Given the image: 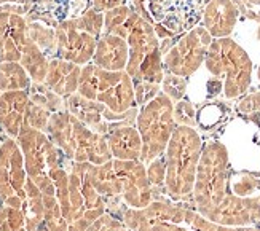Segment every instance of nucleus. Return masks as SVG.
<instances>
[{
    "mask_svg": "<svg viewBox=\"0 0 260 231\" xmlns=\"http://www.w3.org/2000/svg\"><path fill=\"white\" fill-rule=\"evenodd\" d=\"M121 218L131 231H260L255 226L220 225L184 206L152 201L144 209L121 207Z\"/></svg>",
    "mask_w": 260,
    "mask_h": 231,
    "instance_id": "f257e3e1",
    "label": "nucleus"
},
{
    "mask_svg": "<svg viewBox=\"0 0 260 231\" xmlns=\"http://www.w3.org/2000/svg\"><path fill=\"white\" fill-rule=\"evenodd\" d=\"M45 133L74 163L99 166L112 159L107 137L89 129L69 110L54 112Z\"/></svg>",
    "mask_w": 260,
    "mask_h": 231,
    "instance_id": "f03ea898",
    "label": "nucleus"
},
{
    "mask_svg": "<svg viewBox=\"0 0 260 231\" xmlns=\"http://www.w3.org/2000/svg\"><path fill=\"white\" fill-rule=\"evenodd\" d=\"M201 136L191 126H176L166 152L165 188L173 201H185L193 194L197 169L203 152Z\"/></svg>",
    "mask_w": 260,
    "mask_h": 231,
    "instance_id": "7ed1b4c3",
    "label": "nucleus"
},
{
    "mask_svg": "<svg viewBox=\"0 0 260 231\" xmlns=\"http://www.w3.org/2000/svg\"><path fill=\"white\" fill-rule=\"evenodd\" d=\"M230 158L222 142H209L203 147L193 187V203L197 211L206 218L217 209L229 194Z\"/></svg>",
    "mask_w": 260,
    "mask_h": 231,
    "instance_id": "20e7f679",
    "label": "nucleus"
},
{
    "mask_svg": "<svg viewBox=\"0 0 260 231\" xmlns=\"http://www.w3.org/2000/svg\"><path fill=\"white\" fill-rule=\"evenodd\" d=\"M131 7L150 22L160 40L182 37L203 21V0H131Z\"/></svg>",
    "mask_w": 260,
    "mask_h": 231,
    "instance_id": "39448f33",
    "label": "nucleus"
},
{
    "mask_svg": "<svg viewBox=\"0 0 260 231\" xmlns=\"http://www.w3.org/2000/svg\"><path fill=\"white\" fill-rule=\"evenodd\" d=\"M78 94L103 104L114 113H126L138 106L134 80L126 71L112 72L94 64L82 69Z\"/></svg>",
    "mask_w": 260,
    "mask_h": 231,
    "instance_id": "423d86ee",
    "label": "nucleus"
},
{
    "mask_svg": "<svg viewBox=\"0 0 260 231\" xmlns=\"http://www.w3.org/2000/svg\"><path fill=\"white\" fill-rule=\"evenodd\" d=\"M125 40L129 45V61L126 72L134 82H149L161 85L163 56L161 45L155 29L138 11L126 30Z\"/></svg>",
    "mask_w": 260,
    "mask_h": 231,
    "instance_id": "0eeeda50",
    "label": "nucleus"
},
{
    "mask_svg": "<svg viewBox=\"0 0 260 231\" xmlns=\"http://www.w3.org/2000/svg\"><path fill=\"white\" fill-rule=\"evenodd\" d=\"M205 65L216 78H223L225 97H238L251 86L252 61L249 54L230 37L212 40L205 57Z\"/></svg>",
    "mask_w": 260,
    "mask_h": 231,
    "instance_id": "6e6552de",
    "label": "nucleus"
},
{
    "mask_svg": "<svg viewBox=\"0 0 260 231\" xmlns=\"http://www.w3.org/2000/svg\"><path fill=\"white\" fill-rule=\"evenodd\" d=\"M136 128L142 139L141 161L144 164L150 163L156 156L165 155L176 129L174 102L171 97L161 91L150 102L142 106L136 118Z\"/></svg>",
    "mask_w": 260,
    "mask_h": 231,
    "instance_id": "1a4fd4ad",
    "label": "nucleus"
},
{
    "mask_svg": "<svg viewBox=\"0 0 260 231\" xmlns=\"http://www.w3.org/2000/svg\"><path fill=\"white\" fill-rule=\"evenodd\" d=\"M24 156L27 176L40 188L42 194H56L50 172L54 168L64 166L66 155L56 145L47 133L22 126L16 139Z\"/></svg>",
    "mask_w": 260,
    "mask_h": 231,
    "instance_id": "9d476101",
    "label": "nucleus"
},
{
    "mask_svg": "<svg viewBox=\"0 0 260 231\" xmlns=\"http://www.w3.org/2000/svg\"><path fill=\"white\" fill-rule=\"evenodd\" d=\"M211 43V34L203 26H197L179 37V40L163 54V71L182 78L193 75L205 62Z\"/></svg>",
    "mask_w": 260,
    "mask_h": 231,
    "instance_id": "9b49d317",
    "label": "nucleus"
},
{
    "mask_svg": "<svg viewBox=\"0 0 260 231\" xmlns=\"http://www.w3.org/2000/svg\"><path fill=\"white\" fill-rule=\"evenodd\" d=\"M89 164L74 163L69 171V198H71V218L69 225L77 220H85L91 225L94 220L106 214L107 206L89 179Z\"/></svg>",
    "mask_w": 260,
    "mask_h": 231,
    "instance_id": "f8f14e48",
    "label": "nucleus"
},
{
    "mask_svg": "<svg viewBox=\"0 0 260 231\" xmlns=\"http://www.w3.org/2000/svg\"><path fill=\"white\" fill-rule=\"evenodd\" d=\"M29 176L24 156L16 139H4L0 142V204L21 209L26 200V182Z\"/></svg>",
    "mask_w": 260,
    "mask_h": 231,
    "instance_id": "ddd939ff",
    "label": "nucleus"
},
{
    "mask_svg": "<svg viewBox=\"0 0 260 231\" xmlns=\"http://www.w3.org/2000/svg\"><path fill=\"white\" fill-rule=\"evenodd\" d=\"M112 164L121 187V200L131 209H144L153 201V187L147 177V168L141 159H114Z\"/></svg>",
    "mask_w": 260,
    "mask_h": 231,
    "instance_id": "4468645a",
    "label": "nucleus"
},
{
    "mask_svg": "<svg viewBox=\"0 0 260 231\" xmlns=\"http://www.w3.org/2000/svg\"><path fill=\"white\" fill-rule=\"evenodd\" d=\"M56 43H58L59 59L74 62L77 65H85L93 61L96 51L98 37L89 34L80 19L67 21L56 30Z\"/></svg>",
    "mask_w": 260,
    "mask_h": 231,
    "instance_id": "2eb2a0df",
    "label": "nucleus"
},
{
    "mask_svg": "<svg viewBox=\"0 0 260 231\" xmlns=\"http://www.w3.org/2000/svg\"><path fill=\"white\" fill-rule=\"evenodd\" d=\"M208 218L227 226H252L260 222V194L238 196L229 191L220 206Z\"/></svg>",
    "mask_w": 260,
    "mask_h": 231,
    "instance_id": "dca6fc26",
    "label": "nucleus"
},
{
    "mask_svg": "<svg viewBox=\"0 0 260 231\" xmlns=\"http://www.w3.org/2000/svg\"><path fill=\"white\" fill-rule=\"evenodd\" d=\"M27 40L26 24L22 18L18 15L0 16V62L21 61Z\"/></svg>",
    "mask_w": 260,
    "mask_h": 231,
    "instance_id": "f3484780",
    "label": "nucleus"
},
{
    "mask_svg": "<svg viewBox=\"0 0 260 231\" xmlns=\"http://www.w3.org/2000/svg\"><path fill=\"white\" fill-rule=\"evenodd\" d=\"M238 21V8L232 0H211L203 10V27L212 39H225L233 32Z\"/></svg>",
    "mask_w": 260,
    "mask_h": 231,
    "instance_id": "a211bd4d",
    "label": "nucleus"
},
{
    "mask_svg": "<svg viewBox=\"0 0 260 231\" xmlns=\"http://www.w3.org/2000/svg\"><path fill=\"white\" fill-rule=\"evenodd\" d=\"M129 61V45L125 39L112 34L101 36L93 56V64L112 72L126 71Z\"/></svg>",
    "mask_w": 260,
    "mask_h": 231,
    "instance_id": "6ab92c4d",
    "label": "nucleus"
},
{
    "mask_svg": "<svg viewBox=\"0 0 260 231\" xmlns=\"http://www.w3.org/2000/svg\"><path fill=\"white\" fill-rule=\"evenodd\" d=\"M27 104L26 91H7L0 94V126L11 139H18L24 126Z\"/></svg>",
    "mask_w": 260,
    "mask_h": 231,
    "instance_id": "aec40b11",
    "label": "nucleus"
},
{
    "mask_svg": "<svg viewBox=\"0 0 260 231\" xmlns=\"http://www.w3.org/2000/svg\"><path fill=\"white\" fill-rule=\"evenodd\" d=\"M107 144L114 159L134 161L141 159L142 155V139L138 131L131 124H121L109 131Z\"/></svg>",
    "mask_w": 260,
    "mask_h": 231,
    "instance_id": "412c9836",
    "label": "nucleus"
},
{
    "mask_svg": "<svg viewBox=\"0 0 260 231\" xmlns=\"http://www.w3.org/2000/svg\"><path fill=\"white\" fill-rule=\"evenodd\" d=\"M80 75V65L64 59H54L48 65L45 83L58 96H72L75 91H78Z\"/></svg>",
    "mask_w": 260,
    "mask_h": 231,
    "instance_id": "4be33fe9",
    "label": "nucleus"
},
{
    "mask_svg": "<svg viewBox=\"0 0 260 231\" xmlns=\"http://www.w3.org/2000/svg\"><path fill=\"white\" fill-rule=\"evenodd\" d=\"M67 107H69V112L72 115H75L78 120L94 133L107 136L109 131L112 129L107 123H104V120H107L109 109L103 106V104L89 101L80 94H72L69 101H67Z\"/></svg>",
    "mask_w": 260,
    "mask_h": 231,
    "instance_id": "5701e85b",
    "label": "nucleus"
},
{
    "mask_svg": "<svg viewBox=\"0 0 260 231\" xmlns=\"http://www.w3.org/2000/svg\"><path fill=\"white\" fill-rule=\"evenodd\" d=\"M89 179L96 191L103 196L106 206H118V200H121V187L112 159L99 166L89 164Z\"/></svg>",
    "mask_w": 260,
    "mask_h": 231,
    "instance_id": "b1692460",
    "label": "nucleus"
},
{
    "mask_svg": "<svg viewBox=\"0 0 260 231\" xmlns=\"http://www.w3.org/2000/svg\"><path fill=\"white\" fill-rule=\"evenodd\" d=\"M26 200L21 206V211L26 218L27 231H36L40 225H43L45 218V206H43V194L34 180L27 179L26 182Z\"/></svg>",
    "mask_w": 260,
    "mask_h": 231,
    "instance_id": "393cba45",
    "label": "nucleus"
},
{
    "mask_svg": "<svg viewBox=\"0 0 260 231\" xmlns=\"http://www.w3.org/2000/svg\"><path fill=\"white\" fill-rule=\"evenodd\" d=\"M30 77L21 62H0V91H26Z\"/></svg>",
    "mask_w": 260,
    "mask_h": 231,
    "instance_id": "a878e982",
    "label": "nucleus"
},
{
    "mask_svg": "<svg viewBox=\"0 0 260 231\" xmlns=\"http://www.w3.org/2000/svg\"><path fill=\"white\" fill-rule=\"evenodd\" d=\"M21 65L26 69L29 77L34 78V82L40 83V82H45L50 64L47 62V57L43 56V53L39 50V46L32 40H27L24 50H22Z\"/></svg>",
    "mask_w": 260,
    "mask_h": 231,
    "instance_id": "bb28decb",
    "label": "nucleus"
},
{
    "mask_svg": "<svg viewBox=\"0 0 260 231\" xmlns=\"http://www.w3.org/2000/svg\"><path fill=\"white\" fill-rule=\"evenodd\" d=\"M43 206H45L43 222L47 225L48 231H67L69 222L66 220L61 206L58 200H56V194H43Z\"/></svg>",
    "mask_w": 260,
    "mask_h": 231,
    "instance_id": "cd10ccee",
    "label": "nucleus"
},
{
    "mask_svg": "<svg viewBox=\"0 0 260 231\" xmlns=\"http://www.w3.org/2000/svg\"><path fill=\"white\" fill-rule=\"evenodd\" d=\"M0 231H27L22 211L18 207L0 204Z\"/></svg>",
    "mask_w": 260,
    "mask_h": 231,
    "instance_id": "c85d7f7f",
    "label": "nucleus"
},
{
    "mask_svg": "<svg viewBox=\"0 0 260 231\" xmlns=\"http://www.w3.org/2000/svg\"><path fill=\"white\" fill-rule=\"evenodd\" d=\"M51 115L53 113L47 107H43V106H40V104L29 99L27 110H26V118H24V126L45 133V131H47V126H48Z\"/></svg>",
    "mask_w": 260,
    "mask_h": 231,
    "instance_id": "c756f323",
    "label": "nucleus"
},
{
    "mask_svg": "<svg viewBox=\"0 0 260 231\" xmlns=\"http://www.w3.org/2000/svg\"><path fill=\"white\" fill-rule=\"evenodd\" d=\"M86 231H131V229L126 228L120 218L110 214H103L98 220H94L86 228Z\"/></svg>",
    "mask_w": 260,
    "mask_h": 231,
    "instance_id": "7c9ffc66",
    "label": "nucleus"
},
{
    "mask_svg": "<svg viewBox=\"0 0 260 231\" xmlns=\"http://www.w3.org/2000/svg\"><path fill=\"white\" fill-rule=\"evenodd\" d=\"M147 177H149L152 187H161V185H165V179H166L165 155H160L150 161L149 168H147Z\"/></svg>",
    "mask_w": 260,
    "mask_h": 231,
    "instance_id": "2f4dec72",
    "label": "nucleus"
},
{
    "mask_svg": "<svg viewBox=\"0 0 260 231\" xmlns=\"http://www.w3.org/2000/svg\"><path fill=\"white\" fill-rule=\"evenodd\" d=\"M161 85L149 83V82H134V91H136V104L138 106H145L150 102L155 96L160 94Z\"/></svg>",
    "mask_w": 260,
    "mask_h": 231,
    "instance_id": "473e14b6",
    "label": "nucleus"
},
{
    "mask_svg": "<svg viewBox=\"0 0 260 231\" xmlns=\"http://www.w3.org/2000/svg\"><path fill=\"white\" fill-rule=\"evenodd\" d=\"M161 86H163V92L166 96L171 97V101H179L182 99L184 92H185V80L182 77H176V75H171V77H165L163 82H161Z\"/></svg>",
    "mask_w": 260,
    "mask_h": 231,
    "instance_id": "72a5a7b5",
    "label": "nucleus"
},
{
    "mask_svg": "<svg viewBox=\"0 0 260 231\" xmlns=\"http://www.w3.org/2000/svg\"><path fill=\"white\" fill-rule=\"evenodd\" d=\"M174 120L177 126H195V110L190 102H179L174 109Z\"/></svg>",
    "mask_w": 260,
    "mask_h": 231,
    "instance_id": "f704fd0d",
    "label": "nucleus"
},
{
    "mask_svg": "<svg viewBox=\"0 0 260 231\" xmlns=\"http://www.w3.org/2000/svg\"><path fill=\"white\" fill-rule=\"evenodd\" d=\"M238 109H240V112H244V113L260 110V92H258V94L249 96V97H246L244 101H241Z\"/></svg>",
    "mask_w": 260,
    "mask_h": 231,
    "instance_id": "c9c22d12",
    "label": "nucleus"
},
{
    "mask_svg": "<svg viewBox=\"0 0 260 231\" xmlns=\"http://www.w3.org/2000/svg\"><path fill=\"white\" fill-rule=\"evenodd\" d=\"M120 5H125V0H94V10L98 11H109Z\"/></svg>",
    "mask_w": 260,
    "mask_h": 231,
    "instance_id": "e433bc0d",
    "label": "nucleus"
},
{
    "mask_svg": "<svg viewBox=\"0 0 260 231\" xmlns=\"http://www.w3.org/2000/svg\"><path fill=\"white\" fill-rule=\"evenodd\" d=\"M36 231H48V228H47V225L43 223V225H40V226H39V228H37Z\"/></svg>",
    "mask_w": 260,
    "mask_h": 231,
    "instance_id": "4c0bfd02",
    "label": "nucleus"
},
{
    "mask_svg": "<svg viewBox=\"0 0 260 231\" xmlns=\"http://www.w3.org/2000/svg\"><path fill=\"white\" fill-rule=\"evenodd\" d=\"M257 78L260 80V65H258V69H257Z\"/></svg>",
    "mask_w": 260,
    "mask_h": 231,
    "instance_id": "58836bf2",
    "label": "nucleus"
},
{
    "mask_svg": "<svg viewBox=\"0 0 260 231\" xmlns=\"http://www.w3.org/2000/svg\"><path fill=\"white\" fill-rule=\"evenodd\" d=\"M258 39H260V30H258Z\"/></svg>",
    "mask_w": 260,
    "mask_h": 231,
    "instance_id": "ea45409f",
    "label": "nucleus"
}]
</instances>
